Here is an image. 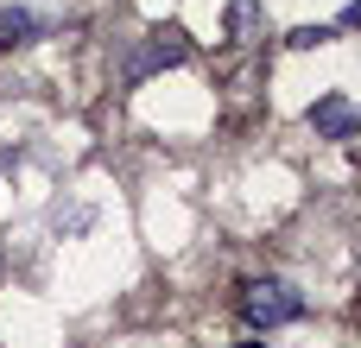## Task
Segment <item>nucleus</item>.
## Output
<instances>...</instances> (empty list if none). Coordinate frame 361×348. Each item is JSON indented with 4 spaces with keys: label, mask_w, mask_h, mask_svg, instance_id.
<instances>
[{
    "label": "nucleus",
    "mask_w": 361,
    "mask_h": 348,
    "mask_svg": "<svg viewBox=\"0 0 361 348\" xmlns=\"http://www.w3.org/2000/svg\"><path fill=\"white\" fill-rule=\"evenodd\" d=\"M311 127H317V139H349L361 133V108L343 95H324V101H311Z\"/></svg>",
    "instance_id": "nucleus-3"
},
{
    "label": "nucleus",
    "mask_w": 361,
    "mask_h": 348,
    "mask_svg": "<svg viewBox=\"0 0 361 348\" xmlns=\"http://www.w3.org/2000/svg\"><path fill=\"white\" fill-rule=\"evenodd\" d=\"M44 32V19L32 13V6H6L0 13V51H19V44H32Z\"/></svg>",
    "instance_id": "nucleus-4"
},
{
    "label": "nucleus",
    "mask_w": 361,
    "mask_h": 348,
    "mask_svg": "<svg viewBox=\"0 0 361 348\" xmlns=\"http://www.w3.org/2000/svg\"><path fill=\"white\" fill-rule=\"evenodd\" d=\"M241 317H247L254 330L298 323V317H305V292H298L292 279H254V285L241 292Z\"/></svg>",
    "instance_id": "nucleus-1"
},
{
    "label": "nucleus",
    "mask_w": 361,
    "mask_h": 348,
    "mask_svg": "<svg viewBox=\"0 0 361 348\" xmlns=\"http://www.w3.org/2000/svg\"><path fill=\"white\" fill-rule=\"evenodd\" d=\"M51 222H57V228H89V209H57Z\"/></svg>",
    "instance_id": "nucleus-6"
},
{
    "label": "nucleus",
    "mask_w": 361,
    "mask_h": 348,
    "mask_svg": "<svg viewBox=\"0 0 361 348\" xmlns=\"http://www.w3.org/2000/svg\"><path fill=\"white\" fill-rule=\"evenodd\" d=\"M324 38H336V32H330V25H298V32L286 38V44H292V51H317Z\"/></svg>",
    "instance_id": "nucleus-5"
},
{
    "label": "nucleus",
    "mask_w": 361,
    "mask_h": 348,
    "mask_svg": "<svg viewBox=\"0 0 361 348\" xmlns=\"http://www.w3.org/2000/svg\"><path fill=\"white\" fill-rule=\"evenodd\" d=\"M184 57H190L184 32H152V44H146L140 57H127V82H140V76H152V70H165V63H184Z\"/></svg>",
    "instance_id": "nucleus-2"
},
{
    "label": "nucleus",
    "mask_w": 361,
    "mask_h": 348,
    "mask_svg": "<svg viewBox=\"0 0 361 348\" xmlns=\"http://www.w3.org/2000/svg\"><path fill=\"white\" fill-rule=\"evenodd\" d=\"M241 348H267V342H241Z\"/></svg>",
    "instance_id": "nucleus-8"
},
{
    "label": "nucleus",
    "mask_w": 361,
    "mask_h": 348,
    "mask_svg": "<svg viewBox=\"0 0 361 348\" xmlns=\"http://www.w3.org/2000/svg\"><path fill=\"white\" fill-rule=\"evenodd\" d=\"M343 25H361V0H349V6H343Z\"/></svg>",
    "instance_id": "nucleus-7"
}]
</instances>
